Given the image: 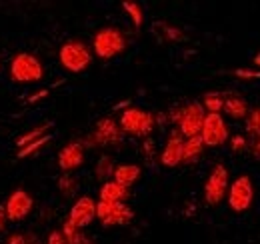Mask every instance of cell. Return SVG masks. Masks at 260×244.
<instances>
[{"label":"cell","mask_w":260,"mask_h":244,"mask_svg":"<svg viewBox=\"0 0 260 244\" xmlns=\"http://www.w3.org/2000/svg\"><path fill=\"white\" fill-rule=\"evenodd\" d=\"M118 126L126 134L138 136V138H148L152 134V130L156 128V116L152 112H148V110L130 106L122 112Z\"/></svg>","instance_id":"cell-1"},{"label":"cell","mask_w":260,"mask_h":244,"mask_svg":"<svg viewBox=\"0 0 260 244\" xmlns=\"http://www.w3.org/2000/svg\"><path fill=\"white\" fill-rule=\"evenodd\" d=\"M92 50L98 58L110 60L126 50V36L118 28H100L92 38Z\"/></svg>","instance_id":"cell-2"},{"label":"cell","mask_w":260,"mask_h":244,"mask_svg":"<svg viewBox=\"0 0 260 244\" xmlns=\"http://www.w3.org/2000/svg\"><path fill=\"white\" fill-rule=\"evenodd\" d=\"M58 60L68 72H82L92 62V50L80 40H68L60 46Z\"/></svg>","instance_id":"cell-3"},{"label":"cell","mask_w":260,"mask_h":244,"mask_svg":"<svg viewBox=\"0 0 260 244\" xmlns=\"http://www.w3.org/2000/svg\"><path fill=\"white\" fill-rule=\"evenodd\" d=\"M42 76H44V66L34 54L20 52L10 62V78L14 82H22V84L38 82L42 80Z\"/></svg>","instance_id":"cell-4"},{"label":"cell","mask_w":260,"mask_h":244,"mask_svg":"<svg viewBox=\"0 0 260 244\" xmlns=\"http://www.w3.org/2000/svg\"><path fill=\"white\" fill-rule=\"evenodd\" d=\"M254 182L248 174H242L238 178H234L230 186H228V194H226V200H228V206L230 210L234 212H246L250 210L252 202H254Z\"/></svg>","instance_id":"cell-5"},{"label":"cell","mask_w":260,"mask_h":244,"mask_svg":"<svg viewBox=\"0 0 260 244\" xmlns=\"http://www.w3.org/2000/svg\"><path fill=\"white\" fill-rule=\"evenodd\" d=\"M228 186H230L228 168L224 164H214L204 182V202L208 206H218L226 198Z\"/></svg>","instance_id":"cell-6"},{"label":"cell","mask_w":260,"mask_h":244,"mask_svg":"<svg viewBox=\"0 0 260 244\" xmlns=\"http://www.w3.org/2000/svg\"><path fill=\"white\" fill-rule=\"evenodd\" d=\"M96 218L102 226H126L134 218V210L126 202H96Z\"/></svg>","instance_id":"cell-7"},{"label":"cell","mask_w":260,"mask_h":244,"mask_svg":"<svg viewBox=\"0 0 260 244\" xmlns=\"http://www.w3.org/2000/svg\"><path fill=\"white\" fill-rule=\"evenodd\" d=\"M200 138L204 142V146L208 148H218L222 144H226L230 140V130L222 114H206L202 130H200Z\"/></svg>","instance_id":"cell-8"},{"label":"cell","mask_w":260,"mask_h":244,"mask_svg":"<svg viewBox=\"0 0 260 244\" xmlns=\"http://www.w3.org/2000/svg\"><path fill=\"white\" fill-rule=\"evenodd\" d=\"M122 130L118 126V122L112 120V118H100L94 126V130L90 132V136L86 138V142H82L84 146L88 148H94V146H114V144H120L122 140Z\"/></svg>","instance_id":"cell-9"},{"label":"cell","mask_w":260,"mask_h":244,"mask_svg":"<svg viewBox=\"0 0 260 244\" xmlns=\"http://www.w3.org/2000/svg\"><path fill=\"white\" fill-rule=\"evenodd\" d=\"M206 118V110L200 102H188L184 106H180V118L176 128L180 130V134L184 138H192V136H200L202 124Z\"/></svg>","instance_id":"cell-10"},{"label":"cell","mask_w":260,"mask_h":244,"mask_svg":"<svg viewBox=\"0 0 260 244\" xmlns=\"http://www.w3.org/2000/svg\"><path fill=\"white\" fill-rule=\"evenodd\" d=\"M68 220L76 228H86L96 220V200L92 196H78L68 212Z\"/></svg>","instance_id":"cell-11"},{"label":"cell","mask_w":260,"mask_h":244,"mask_svg":"<svg viewBox=\"0 0 260 244\" xmlns=\"http://www.w3.org/2000/svg\"><path fill=\"white\" fill-rule=\"evenodd\" d=\"M4 206H6V214H8V220L10 222H20V220H24L28 214L32 212L34 200L26 190L18 188V190H14L6 198Z\"/></svg>","instance_id":"cell-12"},{"label":"cell","mask_w":260,"mask_h":244,"mask_svg":"<svg viewBox=\"0 0 260 244\" xmlns=\"http://www.w3.org/2000/svg\"><path fill=\"white\" fill-rule=\"evenodd\" d=\"M184 136L180 134L178 128H172L166 144H164L162 152H160V164L166 168H176L178 164H182V146H184Z\"/></svg>","instance_id":"cell-13"},{"label":"cell","mask_w":260,"mask_h":244,"mask_svg":"<svg viewBox=\"0 0 260 244\" xmlns=\"http://www.w3.org/2000/svg\"><path fill=\"white\" fill-rule=\"evenodd\" d=\"M84 164V144L82 142H68L58 152V166L66 174H72L76 168Z\"/></svg>","instance_id":"cell-14"},{"label":"cell","mask_w":260,"mask_h":244,"mask_svg":"<svg viewBox=\"0 0 260 244\" xmlns=\"http://www.w3.org/2000/svg\"><path fill=\"white\" fill-rule=\"evenodd\" d=\"M222 112H226L232 120H246V116L250 112V106H248L244 96H240L236 92H226L224 94V108H222Z\"/></svg>","instance_id":"cell-15"},{"label":"cell","mask_w":260,"mask_h":244,"mask_svg":"<svg viewBox=\"0 0 260 244\" xmlns=\"http://www.w3.org/2000/svg\"><path fill=\"white\" fill-rule=\"evenodd\" d=\"M128 196V188H124L122 184L114 182V180L102 182L100 190H98V200H102V202H124Z\"/></svg>","instance_id":"cell-16"},{"label":"cell","mask_w":260,"mask_h":244,"mask_svg":"<svg viewBox=\"0 0 260 244\" xmlns=\"http://www.w3.org/2000/svg\"><path fill=\"white\" fill-rule=\"evenodd\" d=\"M140 176H142V170H140L138 164H118L116 170H114L112 180L122 184L124 188H130V186H134L140 180Z\"/></svg>","instance_id":"cell-17"},{"label":"cell","mask_w":260,"mask_h":244,"mask_svg":"<svg viewBox=\"0 0 260 244\" xmlns=\"http://www.w3.org/2000/svg\"><path fill=\"white\" fill-rule=\"evenodd\" d=\"M204 142L200 136H192V138H186L184 140V146H182V164H194L202 158L204 154Z\"/></svg>","instance_id":"cell-18"},{"label":"cell","mask_w":260,"mask_h":244,"mask_svg":"<svg viewBox=\"0 0 260 244\" xmlns=\"http://www.w3.org/2000/svg\"><path fill=\"white\" fill-rule=\"evenodd\" d=\"M114 170H116L114 160H112L108 154H102V156L96 160V166H94V176H96L100 182H108V180H112Z\"/></svg>","instance_id":"cell-19"},{"label":"cell","mask_w":260,"mask_h":244,"mask_svg":"<svg viewBox=\"0 0 260 244\" xmlns=\"http://www.w3.org/2000/svg\"><path fill=\"white\" fill-rule=\"evenodd\" d=\"M200 104L204 106L206 114H220L224 108V94L222 92H206Z\"/></svg>","instance_id":"cell-20"},{"label":"cell","mask_w":260,"mask_h":244,"mask_svg":"<svg viewBox=\"0 0 260 244\" xmlns=\"http://www.w3.org/2000/svg\"><path fill=\"white\" fill-rule=\"evenodd\" d=\"M50 128H52V122H44V124H38V126H34L30 132L22 134V136L16 140V146H18V148H24L26 144H30V142H34V140H38V138L46 136Z\"/></svg>","instance_id":"cell-21"},{"label":"cell","mask_w":260,"mask_h":244,"mask_svg":"<svg viewBox=\"0 0 260 244\" xmlns=\"http://www.w3.org/2000/svg\"><path fill=\"white\" fill-rule=\"evenodd\" d=\"M244 130H246V136L248 138H260V108H252L244 120Z\"/></svg>","instance_id":"cell-22"},{"label":"cell","mask_w":260,"mask_h":244,"mask_svg":"<svg viewBox=\"0 0 260 244\" xmlns=\"http://www.w3.org/2000/svg\"><path fill=\"white\" fill-rule=\"evenodd\" d=\"M76 190H78V180H76L72 174L62 172V176L58 178V192H60L64 198H70V196L76 194Z\"/></svg>","instance_id":"cell-23"},{"label":"cell","mask_w":260,"mask_h":244,"mask_svg":"<svg viewBox=\"0 0 260 244\" xmlns=\"http://www.w3.org/2000/svg\"><path fill=\"white\" fill-rule=\"evenodd\" d=\"M122 8H124V12L130 16V20H132V24L136 26V28H140L142 26V22H144V12H142V6L138 4V2H122Z\"/></svg>","instance_id":"cell-24"},{"label":"cell","mask_w":260,"mask_h":244,"mask_svg":"<svg viewBox=\"0 0 260 244\" xmlns=\"http://www.w3.org/2000/svg\"><path fill=\"white\" fill-rule=\"evenodd\" d=\"M50 134H46V136H42V138H38V140H34V142H30V144H26L24 148H20L18 150V158H28V156H32L36 150H40L44 144H48L50 142Z\"/></svg>","instance_id":"cell-25"},{"label":"cell","mask_w":260,"mask_h":244,"mask_svg":"<svg viewBox=\"0 0 260 244\" xmlns=\"http://www.w3.org/2000/svg\"><path fill=\"white\" fill-rule=\"evenodd\" d=\"M60 232L64 234V238H66V242L68 244H76L78 242V238L82 236V230L80 228H76L68 218L64 220V224H62V228H60Z\"/></svg>","instance_id":"cell-26"},{"label":"cell","mask_w":260,"mask_h":244,"mask_svg":"<svg viewBox=\"0 0 260 244\" xmlns=\"http://www.w3.org/2000/svg\"><path fill=\"white\" fill-rule=\"evenodd\" d=\"M228 142H230V150L236 154L244 152L248 148V138L244 134H234V136H230Z\"/></svg>","instance_id":"cell-27"},{"label":"cell","mask_w":260,"mask_h":244,"mask_svg":"<svg viewBox=\"0 0 260 244\" xmlns=\"http://www.w3.org/2000/svg\"><path fill=\"white\" fill-rule=\"evenodd\" d=\"M40 240L36 238V236H32L30 232H16V234H12L10 238H8V242L6 244H38Z\"/></svg>","instance_id":"cell-28"},{"label":"cell","mask_w":260,"mask_h":244,"mask_svg":"<svg viewBox=\"0 0 260 244\" xmlns=\"http://www.w3.org/2000/svg\"><path fill=\"white\" fill-rule=\"evenodd\" d=\"M46 244H68V242H66L64 234L60 230H52L48 234V238H46Z\"/></svg>","instance_id":"cell-29"},{"label":"cell","mask_w":260,"mask_h":244,"mask_svg":"<svg viewBox=\"0 0 260 244\" xmlns=\"http://www.w3.org/2000/svg\"><path fill=\"white\" fill-rule=\"evenodd\" d=\"M6 220H8V214H6V206L0 204V232L6 230Z\"/></svg>","instance_id":"cell-30"},{"label":"cell","mask_w":260,"mask_h":244,"mask_svg":"<svg viewBox=\"0 0 260 244\" xmlns=\"http://www.w3.org/2000/svg\"><path fill=\"white\" fill-rule=\"evenodd\" d=\"M252 154H254L256 158H260V138L254 140V144H252Z\"/></svg>","instance_id":"cell-31"},{"label":"cell","mask_w":260,"mask_h":244,"mask_svg":"<svg viewBox=\"0 0 260 244\" xmlns=\"http://www.w3.org/2000/svg\"><path fill=\"white\" fill-rule=\"evenodd\" d=\"M76 244H94V242H92V238H88L86 234H82V236L78 238V242H76Z\"/></svg>","instance_id":"cell-32"},{"label":"cell","mask_w":260,"mask_h":244,"mask_svg":"<svg viewBox=\"0 0 260 244\" xmlns=\"http://www.w3.org/2000/svg\"><path fill=\"white\" fill-rule=\"evenodd\" d=\"M254 62H256V64H258V66H260V52H258V54H256V56H254Z\"/></svg>","instance_id":"cell-33"},{"label":"cell","mask_w":260,"mask_h":244,"mask_svg":"<svg viewBox=\"0 0 260 244\" xmlns=\"http://www.w3.org/2000/svg\"><path fill=\"white\" fill-rule=\"evenodd\" d=\"M38 244H40V242H38Z\"/></svg>","instance_id":"cell-34"}]
</instances>
